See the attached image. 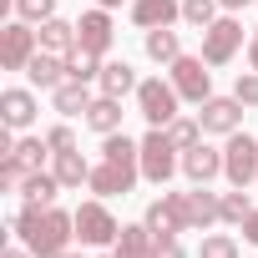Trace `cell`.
Instances as JSON below:
<instances>
[{"instance_id":"1","label":"cell","mask_w":258,"mask_h":258,"mask_svg":"<svg viewBox=\"0 0 258 258\" xmlns=\"http://www.w3.org/2000/svg\"><path fill=\"white\" fill-rule=\"evenodd\" d=\"M11 228L21 233V243L36 253V258H61L66 248H71V238H76V213H61L56 203L51 208H21L16 218H11Z\"/></svg>"},{"instance_id":"2","label":"cell","mask_w":258,"mask_h":258,"mask_svg":"<svg viewBox=\"0 0 258 258\" xmlns=\"http://www.w3.org/2000/svg\"><path fill=\"white\" fill-rule=\"evenodd\" d=\"M243 46H248V36H243V21H238L233 11H223V16L203 31V61H208V66H228Z\"/></svg>"},{"instance_id":"3","label":"cell","mask_w":258,"mask_h":258,"mask_svg":"<svg viewBox=\"0 0 258 258\" xmlns=\"http://www.w3.org/2000/svg\"><path fill=\"white\" fill-rule=\"evenodd\" d=\"M172 172H182V157H177V147L167 137V126H152L142 137V177L162 187V182H172Z\"/></svg>"},{"instance_id":"4","label":"cell","mask_w":258,"mask_h":258,"mask_svg":"<svg viewBox=\"0 0 258 258\" xmlns=\"http://www.w3.org/2000/svg\"><path fill=\"white\" fill-rule=\"evenodd\" d=\"M177 106H182V96H177V86H172V81L147 76V81L137 86V111H142L152 126H172V121H177Z\"/></svg>"},{"instance_id":"5","label":"cell","mask_w":258,"mask_h":258,"mask_svg":"<svg viewBox=\"0 0 258 258\" xmlns=\"http://www.w3.org/2000/svg\"><path fill=\"white\" fill-rule=\"evenodd\" d=\"M203 66H208L203 56H177V61L167 66V81H172L177 96L192 101V106H203V101L213 96V71H203Z\"/></svg>"},{"instance_id":"6","label":"cell","mask_w":258,"mask_h":258,"mask_svg":"<svg viewBox=\"0 0 258 258\" xmlns=\"http://www.w3.org/2000/svg\"><path fill=\"white\" fill-rule=\"evenodd\" d=\"M223 177L233 187H253L258 182V142L248 132H233L228 147H223Z\"/></svg>"},{"instance_id":"7","label":"cell","mask_w":258,"mask_h":258,"mask_svg":"<svg viewBox=\"0 0 258 258\" xmlns=\"http://www.w3.org/2000/svg\"><path fill=\"white\" fill-rule=\"evenodd\" d=\"M76 238L86 248H111L121 238V223L106 213V203H81L76 208Z\"/></svg>"},{"instance_id":"8","label":"cell","mask_w":258,"mask_h":258,"mask_svg":"<svg viewBox=\"0 0 258 258\" xmlns=\"http://www.w3.org/2000/svg\"><path fill=\"white\" fill-rule=\"evenodd\" d=\"M137 177H142V167L137 162H116V157H101L96 167H91V192L96 198H126V192H132L137 187Z\"/></svg>"},{"instance_id":"9","label":"cell","mask_w":258,"mask_h":258,"mask_svg":"<svg viewBox=\"0 0 258 258\" xmlns=\"http://www.w3.org/2000/svg\"><path fill=\"white\" fill-rule=\"evenodd\" d=\"M36 51H41V36L31 31V21H11L0 31V66L6 71H26Z\"/></svg>"},{"instance_id":"10","label":"cell","mask_w":258,"mask_h":258,"mask_svg":"<svg viewBox=\"0 0 258 258\" xmlns=\"http://www.w3.org/2000/svg\"><path fill=\"white\" fill-rule=\"evenodd\" d=\"M142 223L152 228V238H157V243H167V238L187 233V218H182V192H162L157 203H147Z\"/></svg>"},{"instance_id":"11","label":"cell","mask_w":258,"mask_h":258,"mask_svg":"<svg viewBox=\"0 0 258 258\" xmlns=\"http://www.w3.org/2000/svg\"><path fill=\"white\" fill-rule=\"evenodd\" d=\"M182 218H187V233H208L213 223H223V198L192 182L182 192Z\"/></svg>"},{"instance_id":"12","label":"cell","mask_w":258,"mask_h":258,"mask_svg":"<svg viewBox=\"0 0 258 258\" xmlns=\"http://www.w3.org/2000/svg\"><path fill=\"white\" fill-rule=\"evenodd\" d=\"M198 121H203V132L233 137V132H243V101L238 96H208L203 111H198Z\"/></svg>"},{"instance_id":"13","label":"cell","mask_w":258,"mask_h":258,"mask_svg":"<svg viewBox=\"0 0 258 258\" xmlns=\"http://www.w3.org/2000/svg\"><path fill=\"white\" fill-rule=\"evenodd\" d=\"M111 41H116V31H111V11H86L81 21H76V46H86V51H96V56H106L111 51Z\"/></svg>"},{"instance_id":"14","label":"cell","mask_w":258,"mask_h":258,"mask_svg":"<svg viewBox=\"0 0 258 258\" xmlns=\"http://www.w3.org/2000/svg\"><path fill=\"white\" fill-rule=\"evenodd\" d=\"M182 177H187V182H198V187H208L213 177H223V152H218V147H208V142L187 147V152H182Z\"/></svg>"},{"instance_id":"15","label":"cell","mask_w":258,"mask_h":258,"mask_svg":"<svg viewBox=\"0 0 258 258\" xmlns=\"http://www.w3.org/2000/svg\"><path fill=\"white\" fill-rule=\"evenodd\" d=\"M182 21V0H132V26L157 31V26H177Z\"/></svg>"},{"instance_id":"16","label":"cell","mask_w":258,"mask_h":258,"mask_svg":"<svg viewBox=\"0 0 258 258\" xmlns=\"http://www.w3.org/2000/svg\"><path fill=\"white\" fill-rule=\"evenodd\" d=\"M0 116H6L11 132H26V126L36 121V96L26 86H11V91H0Z\"/></svg>"},{"instance_id":"17","label":"cell","mask_w":258,"mask_h":258,"mask_svg":"<svg viewBox=\"0 0 258 258\" xmlns=\"http://www.w3.org/2000/svg\"><path fill=\"white\" fill-rule=\"evenodd\" d=\"M26 76H31V86L56 91V86L66 81V56H56V51H36V56H31V66H26Z\"/></svg>"},{"instance_id":"18","label":"cell","mask_w":258,"mask_h":258,"mask_svg":"<svg viewBox=\"0 0 258 258\" xmlns=\"http://www.w3.org/2000/svg\"><path fill=\"white\" fill-rule=\"evenodd\" d=\"M86 126H91V132H101V137L121 132V96H91V106H86Z\"/></svg>"},{"instance_id":"19","label":"cell","mask_w":258,"mask_h":258,"mask_svg":"<svg viewBox=\"0 0 258 258\" xmlns=\"http://www.w3.org/2000/svg\"><path fill=\"white\" fill-rule=\"evenodd\" d=\"M41 51H56V56H71L76 51V21H61V16H51V21H41Z\"/></svg>"},{"instance_id":"20","label":"cell","mask_w":258,"mask_h":258,"mask_svg":"<svg viewBox=\"0 0 258 258\" xmlns=\"http://www.w3.org/2000/svg\"><path fill=\"white\" fill-rule=\"evenodd\" d=\"M96 86H101V96H126V91H137L142 81H137L132 61H106L101 76H96Z\"/></svg>"},{"instance_id":"21","label":"cell","mask_w":258,"mask_h":258,"mask_svg":"<svg viewBox=\"0 0 258 258\" xmlns=\"http://www.w3.org/2000/svg\"><path fill=\"white\" fill-rule=\"evenodd\" d=\"M142 51H147V61H157V66H172V61L182 56V41H177V31H172V26H157V31H147Z\"/></svg>"},{"instance_id":"22","label":"cell","mask_w":258,"mask_h":258,"mask_svg":"<svg viewBox=\"0 0 258 258\" xmlns=\"http://www.w3.org/2000/svg\"><path fill=\"white\" fill-rule=\"evenodd\" d=\"M51 101H56V111H61V116H86V106H91V86L66 76V81L51 91Z\"/></svg>"},{"instance_id":"23","label":"cell","mask_w":258,"mask_h":258,"mask_svg":"<svg viewBox=\"0 0 258 258\" xmlns=\"http://www.w3.org/2000/svg\"><path fill=\"white\" fill-rule=\"evenodd\" d=\"M56 192H61V177H56V172H46V167L26 172V187H21V198H26L31 208H51V203H56Z\"/></svg>"},{"instance_id":"24","label":"cell","mask_w":258,"mask_h":258,"mask_svg":"<svg viewBox=\"0 0 258 258\" xmlns=\"http://www.w3.org/2000/svg\"><path fill=\"white\" fill-rule=\"evenodd\" d=\"M51 157H56L51 172L61 177V187H81V182H91V162H86L76 147H71V152H51Z\"/></svg>"},{"instance_id":"25","label":"cell","mask_w":258,"mask_h":258,"mask_svg":"<svg viewBox=\"0 0 258 258\" xmlns=\"http://www.w3.org/2000/svg\"><path fill=\"white\" fill-rule=\"evenodd\" d=\"M101 66H106V61H101L96 51H86V46H76V51L66 56V76H71V81H96Z\"/></svg>"},{"instance_id":"26","label":"cell","mask_w":258,"mask_h":258,"mask_svg":"<svg viewBox=\"0 0 258 258\" xmlns=\"http://www.w3.org/2000/svg\"><path fill=\"white\" fill-rule=\"evenodd\" d=\"M198 258H243V248H238V238H228V233H203Z\"/></svg>"},{"instance_id":"27","label":"cell","mask_w":258,"mask_h":258,"mask_svg":"<svg viewBox=\"0 0 258 258\" xmlns=\"http://www.w3.org/2000/svg\"><path fill=\"white\" fill-rule=\"evenodd\" d=\"M167 137H172V147H177V152H187V147H198V142H203V121H198V116H177V121L167 126Z\"/></svg>"},{"instance_id":"28","label":"cell","mask_w":258,"mask_h":258,"mask_svg":"<svg viewBox=\"0 0 258 258\" xmlns=\"http://www.w3.org/2000/svg\"><path fill=\"white\" fill-rule=\"evenodd\" d=\"M253 213V198H248V187H233V192H223V223H233V228H243V218Z\"/></svg>"},{"instance_id":"29","label":"cell","mask_w":258,"mask_h":258,"mask_svg":"<svg viewBox=\"0 0 258 258\" xmlns=\"http://www.w3.org/2000/svg\"><path fill=\"white\" fill-rule=\"evenodd\" d=\"M218 11H223L218 0H182V21L198 26V31H208V26L218 21Z\"/></svg>"},{"instance_id":"30","label":"cell","mask_w":258,"mask_h":258,"mask_svg":"<svg viewBox=\"0 0 258 258\" xmlns=\"http://www.w3.org/2000/svg\"><path fill=\"white\" fill-rule=\"evenodd\" d=\"M46 152H51V147H46V137H26V142H16V152H11V157H16V162H21L26 172H36Z\"/></svg>"},{"instance_id":"31","label":"cell","mask_w":258,"mask_h":258,"mask_svg":"<svg viewBox=\"0 0 258 258\" xmlns=\"http://www.w3.org/2000/svg\"><path fill=\"white\" fill-rule=\"evenodd\" d=\"M233 96L243 101V106H258V71L248 66V71H238V81H233Z\"/></svg>"},{"instance_id":"32","label":"cell","mask_w":258,"mask_h":258,"mask_svg":"<svg viewBox=\"0 0 258 258\" xmlns=\"http://www.w3.org/2000/svg\"><path fill=\"white\" fill-rule=\"evenodd\" d=\"M16 16L21 21H51L56 16V0H16Z\"/></svg>"},{"instance_id":"33","label":"cell","mask_w":258,"mask_h":258,"mask_svg":"<svg viewBox=\"0 0 258 258\" xmlns=\"http://www.w3.org/2000/svg\"><path fill=\"white\" fill-rule=\"evenodd\" d=\"M0 187H6V192H21L26 187V167L16 157H0Z\"/></svg>"},{"instance_id":"34","label":"cell","mask_w":258,"mask_h":258,"mask_svg":"<svg viewBox=\"0 0 258 258\" xmlns=\"http://www.w3.org/2000/svg\"><path fill=\"white\" fill-rule=\"evenodd\" d=\"M46 147H51V152H71V147H76V132H71V126H51V132H46Z\"/></svg>"},{"instance_id":"35","label":"cell","mask_w":258,"mask_h":258,"mask_svg":"<svg viewBox=\"0 0 258 258\" xmlns=\"http://www.w3.org/2000/svg\"><path fill=\"white\" fill-rule=\"evenodd\" d=\"M152 258H187V253H182V243H177V238H167V243H157V248H152Z\"/></svg>"},{"instance_id":"36","label":"cell","mask_w":258,"mask_h":258,"mask_svg":"<svg viewBox=\"0 0 258 258\" xmlns=\"http://www.w3.org/2000/svg\"><path fill=\"white\" fill-rule=\"evenodd\" d=\"M243 238H248V243H253V248H258V208H253V213H248V218H243Z\"/></svg>"},{"instance_id":"37","label":"cell","mask_w":258,"mask_h":258,"mask_svg":"<svg viewBox=\"0 0 258 258\" xmlns=\"http://www.w3.org/2000/svg\"><path fill=\"white\" fill-rule=\"evenodd\" d=\"M111 258H152V253H137V248H121V243H111Z\"/></svg>"},{"instance_id":"38","label":"cell","mask_w":258,"mask_h":258,"mask_svg":"<svg viewBox=\"0 0 258 258\" xmlns=\"http://www.w3.org/2000/svg\"><path fill=\"white\" fill-rule=\"evenodd\" d=\"M248 66H253V71H258V31H253V36H248Z\"/></svg>"},{"instance_id":"39","label":"cell","mask_w":258,"mask_h":258,"mask_svg":"<svg viewBox=\"0 0 258 258\" xmlns=\"http://www.w3.org/2000/svg\"><path fill=\"white\" fill-rule=\"evenodd\" d=\"M218 6H223V11H233V16H238V11H243V6H253V0H218Z\"/></svg>"},{"instance_id":"40","label":"cell","mask_w":258,"mask_h":258,"mask_svg":"<svg viewBox=\"0 0 258 258\" xmlns=\"http://www.w3.org/2000/svg\"><path fill=\"white\" fill-rule=\"evenodd\" d=\"M6 258H36L31 248H6Z\"/></svg>"},{"instance_id":"41","label":"cell","mask_w":258,"mask_h":258,"mask_svg":"<svg viewBox=\"0 0 258 258\" xmlns=\"http://www.w3.org/2000/svg\"><path fill=\"white\" fill-rule=\"evenodd\" d=\"M96 6H101V11H116V6H126V0H96Z\"/></svg>"},{"instance_id":"42","label":"cell","mask_w":258,"mask_h":258,"mask_svg":"<svg viewBox=\"0 0 258 258\" xmlns=\"http://www.w3.org/2000/svg\"><path fill=\"white\" fill-rule=\"evenodd\" d=\"M61 258H86V253H71V248H66V253H61Z\"/></svg>"},{"instance_id":"43","label":"cell","mask_w":258,"mask_h":258,"mask_svg":"<svg viewBox=\"0 0 258 258\" xmlns=\"http://www.w3.org/2000/svg\"><path fill=\"white\" fill-rule=\"evenodd\" d=\"M253 6H258V0H253Z\"/></svg>"},{"instance_id":"44","label":"cell","mask_w":258,"mask_h":258,"mask_svg":"<svg viewBox=\"0 0 258 258\" xmlns=\"http://www.w3.org/2000/svg\"><path fill=\"white\" fill-rule=\"evenodd\" d=\"M253 187H258V182H253Z\"/></svg>"}]
</instances>
